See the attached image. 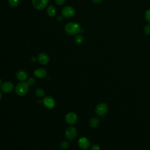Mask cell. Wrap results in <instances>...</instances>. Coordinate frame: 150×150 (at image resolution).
Returning <instances> with one entry per match:
<instances>
[{"instance_id": "cell-26", "label": "cell", "mask_w": 150, "mask_h": 150, "mask_svg": "<svg viewBox=\"0 0 150 150\" xmlns=\"http://www.w3.org/2000/svg\"><path fill=\"white\" fill-rule=\"evenodd\" d=\"M1 98H2V92L0 90V100L1 99Z\"/></svg>"}, {"instance_id": "cell-17", "label": "cell", "mask_w": 150, "mask_h": 150, "mask_svg": "<svg viewBox=\"0 0 150 150\" xmlns=\"http://www.w3.org/2000/svg\"><path fill=\"white\" fill-rule=\"evenodd\" d=\"M35 93L38 97H43L45 96V91L41 88H38L37 89H36Z\"/></svg>"}, {"instance_id": "cell-19", "label": "cell", "mask_w": 150, "mask_h": 150, "mask_svg": "<svg viewBox=\"0 0 150 150\" xmlns=\"http://www.w3.org/2000/svg\"><path fill=\"white\" fill-rule=\"evenodd\" d=\"M60 146L63 149H66L69 146V143L67 141H63L60 143Z\"/></svg>"}, {"instance_id": "cell-25", "label": "cell", "mask_w": 150, "mask_h": 150, "mask_svg": "<svg viewBox=\"0 0 150 150\" xmlns=\"http://www.w3.org/2000/svg\"><path fill=\"white\" fill-rule=\"evenodd\" d=\"M93 2H94V3H96V4H98V3H100V2H101L103 0H91Z\"/></svg>"}, {"instance_id": "cell-13", "label": "cell", "mask_w": 150, "mask_h": 150, "mask_svg": "<svg viewBox=\"0 0 150 150\" xmlns=\"http://www.w3.org/2000/svg\"><path fill=\"white\" fill-rule=\"evenodd\" d=\"M16 77L19 81H24L28 78V74L24 70H19L16 74Z\"/></svg>"}, {"instance_id": "cell-16", "label": "cell", "mask_w": 150, "mask_h": 150, "mask_svg": "<svg viewBox=\"0 0 150 150\" xmlns=\"http://www.w3.org/2000/svg\"><path fill=\"white\" fill-rule=\"evenodd\" d=\"M83 36L81 35H77L75 38H74V41L76 44L77 45H80L83 43Z\"/></svg>"}, {"instance_id": "cell-23", "label": "cell", "mask_w": 150, "mask_h": 150, "mask_svg": "<svg viewBox=\"0 0 150 150\" xmlns=\"http://www.w3.org/2000/svg\"><path fill=\"white\" fill-rule=\"evenodd\" d=\"M55 2L57 5H62L64 3L65 0H55Z\"/></svg>"}, {"instance_id": "cell-21", "label": "cell", "mask_w": 150, "mask_h": 150, "mask_svg": "<svg viewBox=\"0 0 150 150\" xmlns=\"http://www.w3.org/2000/svg\"><path fill=\"white\" fill-rule=\"evenodd\" d=\"M145 19L146 20V21L150 23V9H148L145 12Z\"/></svg>"}, {"instance_id": "cell-12", "label": "cell", "mask_w": 150, "mask_h": 150, "mask_svg": "<svg viewBox=\"0 0 150 150\" xmlns=\"http://www.w3.org/2000/svg\"><path fill=\"white\" fill-rule=\"evenodd\" d=\"M39 62L42 64H46L49 62V57L45 53H40L38 56Z\"/></svg>"}, {"instance_id": "cell-1", "label": "cell", "mask_w": 150, "mask_h": 150, "mask_svg": "<svg viewBox=\"0 0 150 150\" xmlns=\"http://www.w3.org/2000/svg\"><path fill=\"white\" fill-rule=\"evenodd\" d=\"M66 33L70 35H74L81 31V28L80 25L75 22H70L66 25L64 27Z\"/></svg>"}, {"instance_id": "cell-14", "label": "cell", "mask_w": 150, "mask_h": 150, "mask_svg": "<svg viewBox=\"0 0 150 150\" xmlns=\"http://www.w3.org/2000/svg\"><path fill=\"white\" fill-rule=\"evenodd\" d=\"M100 123V119L96 117L91 118L89 121V125L91 128H96Z\"/></svg>"}, {"instance_id": "cell-20", "label": "cell", "mask_w": 150, "mask_h": 150, "mask_svg": "<svg viewBox=\"0 0 150 150\" xmlns=\"http://www.w3.org/2000/svg\"><path fill=\"white\" fill-rule=\"evenodd\" d=\"M144 32L145 35H150V25H146L144 28Z\"/></svg>"}, {"instance_id": "cell-10", "label": "cell", "mask_w": 150, "mask_h": 150, "mask_svg": "<svg viewBox=\"0 0 150 150\" xmlns=\"http://www.w3.org/2000/svg\"><path fill=\"white\" fill-rule=\"evenodd\" d=\"M14 88L13 84L10 81H5L2 83L1 89L4 93H10Z\"/></svg>"}, {"instance_id": "cell-22", "label": "cell", "mask_w": 150, "mask_h": 150, "mask_svg": "<svg viewBox=\"0 0 150 150\" xmlns=\"http://www.w3.org/2000/svg\"><path fill=\"white\" fill-rule=\"evenodd\" d=\"M36 82V80L35 79L33 78V77H30L29 78L27 81H26V83L29 85V86H33Z\"/></svg>"}, {"instance_id": "cell-5", "label": "cell", "mask_w": 150, "mask_h": 150, "mask_svg": "<svg viewBox=\"0 0 150 150\" xmlns=\"http://www.w3.org/2000/svg\"><path fill=\"white\" fill-rule=\"evenodd\" d=\"M43 103L45 106L48 109H52L55 106V100L52 96H48L43 99Z\"/></svg>"}, {"instance_id": "cell-2", "label": "cell", "mask_w": 150, "mask_h": 150, "mask_svg": "<svg viewBox=\"0 0 150 150\" xmlns=\"http://www.w3.org/2000/svg\"><path fill=\"white\" fill-rule=\"evenodd\" d=\"M29 86L26 82H21L15 87V93L20 96H23L28 93L29 89Z\"/></svg>"}, {"instance_id": "cell-7", "label": "cell", "mask_w": 150, "mask_h": 150, "mask_svg": "<svg viewBox=\"0 0 150 150\" xmlns=\"http://www.w3.org/2000/svg\"><path fill=\"white\" fill-rule=\"evenodd\" d=\"M49 1V0H32V4L36 9L42 10L46 7Z\"/></svg>"}, {"instance_id": "cell-4", "label": "cell", "mask_w": 150, "mask_h": 150, "mask_svg": "<svg viewBox=\"0 0 150 150\" xmlns=\"http://www.w3.org/2000/svg\"><path fill=\"white\" fill-rule=\"evenodd\" d=\"M77 135V129L74 127H68L65 131V136L69 140L74 139Z\"/></svg>"}, {"instance_id": "cell-15", "label": "cell", "mask_w": 150, "mask_h": 150, "mask_svg": "<svg viewBox=\"0 0 150 150\" xmlns=\"http://www.w3.org/2000/svg\"><path fill=\"white\" fill-rule=\"evenodd\" d=\"M47 13L49 16H54L56 13V9L53 6L49 5L47 9Z\"/></svg>"}, {"instance_id": "cell-3", "label": "cell", "mask_w": 150, "mask_h": 150, "mask_svg": "<svg viewBox=\"0 0 150 150\" xmlns=\"http://www.w3.org/2000/svg\"><path fill=\"white\" fill-rule=\"evenodd\" d=\"M108 107L107 104L100 103L97 105L96 107V112L100 116L104 115L108 111Z\"/></svg>"}, {"instance_id": "cell-6", "label": "cell", "mask_w": 150, "mask_h": 150, "mask_svg": "<svg viewBox=\"0 0 150 150\" xmlns=\"http://www.w3.org/2000/svg\"><path fill=\"white\" fill-rule=\"evenodd\" d=\"M77 144H78L79 147L80 149H81L83 150H86L89 148V146L90 145V142L87 138L81 137L78 140Z\"/></svg>"}, {"instance_id": "cell-11", "label": "cell", "mask_w": 150, "mask_h": 150, "mask_svg": "<svg viewBox=\"0 0 150 150\" xmlns=\"http://www.w3.org/2000/svg\"><path fill=\"white\" fill-rule=\"evenodd\" d=\"M34 75L38 78L43 79L46 76L47 71L45 69H44L43 67H40L35 70Z\"/></svg>"}, {"instance_id": "cell-18", "label": "cell", "mask_w": 150, "mask_h": 150, "mask_svg": "<svg viewBox=\"0 0 150 150\" xmlns=\"http://www.w3.org/2000/svg\"><path fill=\"white\" fill-rule=\"evenodd\" d=\"M19 3V0H8L9 5L12 7H16Z\"/></svg>"}, {"instance_id": "cell-9", "label": "cell", "mask_w": 150, "mask_h": 150, "mask_svg": "<svg viewBox=\"0 0 150 150\" xmlns=\"http://www.w3.org/2000/svg\"><path fill=\"white\" fill-rule=\"evenodd\" d=\"M62 14L65 18H71L75 14V11L71 6H65L62 11Z\"/></svg>"}, {"instance_id": "cell-8", "label": "cell", "mask_w": 150, "mask_h": 150, "mask_svg": "<svg viewBox=\"0 0 150 150\" xmlns=\"http://www.w3.org/2000/svg\"><path fill=\"white\" fill-rule=\"evenodd\" d=\"M65 121L69 125L74 124L77 121V116L74 112H70L66 115Z\"/></svg>"}, {"instance_id": "cell-27", "label": "cell", "mask_w": 150, "mask_h": 150, "mask_svg": "<svg viewBox=\"0 0 150 150\" xmlns=\"http://www.w3.org/2000/svg\"><path fill=\"white\" fill-rule=\"evenodd\" d=\"M2 80H1V79H0V87L1 86V85H2Z\"/></svg>"}, {"instance_id": "cell-24", "label": "cell", "mask_w": 150, "mask_h": 150, "mask_svg": "<svg viewBox=\"0 0 150 150\" xmlns=\"http://www.w3.org/2000/svg\"><path fill=\"white\" fill-rule=\"evenodd\" d=\"M91 150H100V146H99L98 145L95 144V145H93L91 146Z\"/></svg>"}]
</instances>
